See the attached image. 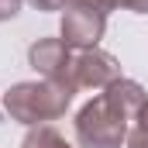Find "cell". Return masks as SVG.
<instances>
[{
  "mask_svg": "<svg viewBox=\"0 0 148 148\" xmlns=\"http://www.w3.org/2000/svg\"><path fill=\"white\" fill-rule=\"evenodd\" d=\"M76 97L73 83H59V79H41V83H17L3 93V107L10 114V121H21L28 127H38V124H48L55 117L69 110Z\"/></svg>",
  "mask_w": 148,
  "mask_h": 148,
  "instance_id": "obj_1",
  "label": "cell"
},
{
  "mask_svg": "<svg viewBox=\"0 0 148 148\" xmlns=\"http://www.w3.org/2000/svg\"><path fill=\"white\" fill-rule=\"evenodd\" d=\"M127 134H131V121L114 110L103 93L93 97L76 114V141L83 148H121L127 145Z\"/></svg>",
  "mask_w": 148,
  "mask_h": 148,
  "instance_id": "obj_2",
  "label": "cell"
},
{
  "mask_svg": "<svg viewBox=\"0 0 148 148\" xmlns=\"http://www.w3.org/2000/svg\"><path fill=\"white\" fill-rule=\"evenodd\" d=\"M59 31H62V41L69 48H79V52L97 48L103 31H107V14L100 7L86 3V0H69L66 10H62V28Z\"/></svg>",
  "mask_w": 148,
  "mask_h": 148,
  "instance_id": "obj_3",
  "label": "cell"
},
{
  "mask_svg": "<svg viewBox=\"0 0 148 148\" xmlns=\"http://www.w3.org/2000/svg\"><path fill=\"white\" fill-rule=\"evenodd\" d=\"M28 62H31L35 73H41V79H59V83H73L76 86L73 55H69V45L62 38H38L35 45L28 48Z\"/></svg>",
  "mask_w": 148,
  "mask_h": 148,
  "instance_id": "obj_4",
  "label": "cell"
},
{
  "mask_svg": "<svg viewBox=\"0 0 148 148\" xmlns=\"http://www.w3.org/2000/svg\"><path fill=\"white\" fill-rule=\"evenodd\" d=\"M73 79L76 86L86 90H107L110 83L121 79V62L103 48H86L73 59Z\"/></svg>",
  "mask_w": 148,
  "mask_h": 148,
  "instance_id": "obj_5",
  "label": "cell"
},
{
  "mask_svg": "<svg viewBox=\"0 0 148 148\" xmlns=\"http://www.w3.org/2000/svg\"><path fill=\"white\" fill-rule=\"evenodd\" d=\"M103 97H107V103H110L114 110L121 114V117H127L131 124L148 110V93H145V86L134 83V79H124V76L103 90Z\"/></svg>",
  "mask_w": 148,
  "mask_h": 148,
  "instance_id": "obj_6",
  "label": "cell"
},
{
  "mask_svg": "<svg viewBox=\"0 0 148 148\" xmlns=\"http://www.w3.org/2000/svg\"><path fill=\"white\" fill-rule=\"evenodd\" d=\"M21 148H73V145H69L52 124H38V127H31V131L24 134Z\"/></svg>",
  "mask_w": 148,
  "mask_h": 148,
  "instance_id": "obj_7",
  "label": "cell"
},
{
  "mask_svg": "<svg viewBox=\"0 0 148 148\" xmlns=\"http://www.w3.org/2000/svg\"><path fill=\"white\" fill-rule=\"evenodd\" d=\"M21 3H24V0H0V21H10V17H17Z\"/></svg>",
  "mask_w": 148,
  "mask_h": 148,
  "instance_id": "obj_8",
  "label": "cell"
},
{
  "mask_svg": "<svg viewBox=\"0 0 148 148\" xmlns=\"http://www.w3.org/2000/svg\"><path fill=\"white\" fill-rule=\"evenodd\" d=\"M127 148H148V131L131 127V134H127Z\"/></svg>",
  "mask_w": 148,
  "mask_h": 148,
  "instance_id": "obj_9",
  "label": "cell"
},
{
  "mask_svg": "<svg viewBox=\"0 0 148 148\" xmlns=\"http://www.w3.org/2000/svg\"><path fill=\"white\" fill-rule=\"evenodd\" d=\"M38 10H66V3L69 0H31Z\"/></svg>",
  "mask_w": 148,
  "mask_h": 148,
  "instance_id": "obj_10",
  "label": "cell"
}]
</instances>
